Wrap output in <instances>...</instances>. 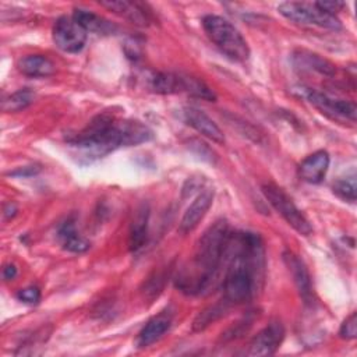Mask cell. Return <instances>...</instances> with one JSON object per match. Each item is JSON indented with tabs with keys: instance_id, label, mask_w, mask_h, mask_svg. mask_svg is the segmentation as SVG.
I'll list each match as a JSON object with an SVG mask.
<instances>
[{
	"instance_id": "cell-13",
	"label": "cell",
	"mask_w": 357,
	"mask_h": 357,
	"mask_svg": "<svg viewBox=\"0 0 357 357\" xmlns=\"http://www.w3.org/2000/svg\"><path fill=\"white\" fill-rule=\"evenodd\" d=\"M174 317V311L170 308H165L156 315H153L148 322L142 326L137 336V346L138 347H148L152 343L158 342L172 326Z\"/></svg>"
},
{
	"instance_id": "cell-28",
	"label": "cell",
	"mask_w": 357,
	"mask_h": 357,
	"mask_svg": "<svg viewBox=\"0 0 357 357\" xmlns=\"http://www.w3.org/2000/svg\"><path fill=\"white\" fill-rule=\"evenodd\" d=\"M1 275H3V279H4V280H13V279H15L17 275H18L17 266H15L14 264H11V262L6 264V265L3 266Z\"/></svg>"
},
{
	"instance_id": "cell-24",
	"label": "cell",
	"mask_w": 357,
	"mask_h": 357,
	"mask_svg": "<svg viewBox=\"0 0 357 357\" xmlns=\"http://www.w3.org/2000/svg\"><path fill=\"white\" fill-rule=\"evenodd\" d=\"M333 192L349 202H354L356 201V191H357V185H356V176H350V177H344V178H339L333 183L332 185Z\"/></svg>"
},
{
	"instance_id": "cell-12",
	"label": "cell",
	"mask_w": 357,
	"mask_h": 357,
	"mask_svg": "<svg viewBox=\"0 0 357 357\" xmlns=\"http://www.w3.org/2000/svg\"><path fill=\"white\" fill-rule=\"evenodd\" d=\"M183 120L201 135L216 144H225V134L219 126L201 109L187 106L183 109Z\"/></svg>"
},
{
	"instance_id": "cell-16",
	"label": "cell",
	"mask_w": 357,
	"mask_h": 357,
	"mask_svg": "<svg viewBox=\"0 0 357 357\" xmlns=\"http://www.w3.org/2000/svg\"><path fill=\"white\" fill-rule=\"evenodd\" d=\"M329 153L324 149L315 151L298 165V177L310 184H319L329 169Z\"/></svg>"
},
{
	"instance_id": "cell-10",
	"label": "cell",
	"mask_w": 357,
	"mask_h": 357,
	"mask_svg": "<svg viewBox=\"0 0 357 357\" xmlns=\"http://www.w3.org/2000/svg\"><path fill=\"white\" fill-rule=\"evenodd\" d=\"M284 326L279 321H272L264 329H261L248 343L245 350L247 356H271L276 353L284 339Z\"/></svg>"
},
{
	"instance_id": "cell-30",
	"label": "cell",
	"mask_w": 357,
	"mask_h": 357,
	"mask_svg": "<svg viewBox=\"0 0 357 357\" xmlns=\"http://www.w3.org/2000/svg\"><path fill=\"white\" fill-rule=\"evenodd\" d=\"M17 205L14 204V202H7L6 205H4V209H3V212H4V216L7 218V219H11V218H14L15 216V213H17Z\"/></svg>"
},
{
	"instance_id": "cell-27",
	"label": "cell",
	"mask_w": 357,
	"mask_h": 357,
	"mask_svg": "<svg viewBox=\"0 0 357 357\" xmlns=\"http://www.w3.org/2000/svg\"><path fill=\"white\" fill-rule=\"evenodd\" d=\"M315 3L319 8H322L324 11H326L332 15H336L339 11H342L346 7V4L343 1H315Z\"/></svg>"
},
{
	"instance_id": "cell-22",
	"label": "cell",
	"mask_w": 357,
	"mask_h": 357,
	"mask_svg": "<svg viewBox=\"0 0 357 357\" xmlns=\"http://www.w3.org/2000/svg\"><path fill=\"white\" fill-rule=\"evenodd\" d=\"M229 303L222 300L213 305H209L206 307L205 310H202L197 317L195 319L192 321V331L194 332H201L204 329H206L212 322L218 321L219 318H222L225 315V312L227 311L229 308Z\"/></svg>"
},
{
	"instance_id": "cell-20",
	"label": "cell",
	"mask_w": 357,
	"mask_h": 357,
	"mask_svg": "<svg viewBox=\"0 0 357 357\" xmlns=\"http://www.w3.org/2000/svg\"><path fill=\"white\" fill-rule=\"evenodd\" d=\"M18 70L26 77H49L54 74V63L43 54H26L18 60Z\"/></svg>"
},
{
	"instance_id": "cell-14",
	"label": "cell",
	"mask_w": 357,
	"mask_h": 357,
	"mask_svg": "<svg viewBox=\"0 0 357 357\" xmlns=\"http://www.w3.org/2000/svg\"><path fill=\"white\" fill-rule=\"evenodd\" d=\"M99 4L109 11L131 21L132 24L146 26L153 21L152 13L148 10L146 4L138 1H126V0H109V1H99Z\"/></svg>"
},
{
	"instance_id": "cell-25",
	"label": "cell",
	"mask_w": 357,
	"mask_h": 357,
	"mask_svg": "<svg viewBox=\"0 0 357 357\" xmlns=\"http://www.w3.org/2000/svg\"><path fill=\"white\" fill-rule=\"evenodd\" d=\"M339 336L346 340H353L357 336V314L351 312L340 325Z\"/></svg>"
},
{
	"instance_id": "cell-7",
	"label": "cell",
	"mask_w": 357,
	"mask_h": 357,
	"mask_svg": "<svg viewBox=\"0 0 357 357\" xmlns=\"http://www.w3.org/2000/svg\"><path fill=\"white\" fill-rule=\"evenodd\" d=\"M265 198L272 205V208L301 236H310L312 233V226L305 215L297 208L287 192L275 183H265L261 187Z\"/></svg>"
},
{
	"instance_id": "cell-26",
	"label": "cell",
	"mask_w": 357,
	"mask_h": 357,
	"mask_svg": "<svg viewBox=\"0 0 357 357\" xmlns=\"http://www.w3.org/2000/svg\"><path fill=\"white\" fill-rule=\"evenodd\" d=\"M17 298L26 304H36L40 300V290L36 286H28L17 293Z\"/></svg>"
},
{
	"instance_id": "cell-23",
	"label": "cell",
	"mask_w": 357,
	"mask_h": 357,
	"mask_svg": "<svg viewBox=\"0 0 357 357\" xmlns=\"http://www.w3.org/2000/svg\"><path fill=\"white\" fill-rule=\"evenodd\" d=\"M33 100H35V93L31 89H28V88L18 89L3 99L1 109L6 113L21 112V110L26 109L29 105H32Z\"/></svg>"
},
{
	"instance_id": "cell-2",
	"label": "cell",
	"mask_w": 357,
	"mask_h": 357,
	"mask_svg": "<svg viewBox=\"0 0 357 357\" xmlns=\"http://www.w3.org/2000/svg\"><path fill=\"white\" fill-rule=\"evenodd\" d=\"M152 138L148 126L137 120H119L102 113L93 117L82 130L67 138L88 159H99L120 146L138 145Z\"/></svg>"
},
{
	"instance_id": "cell-19",
	"label": "cell",
	"mask_w": 357,
	"mask_h": 357,
	"mask_svg": "<svg viewBox=\"0 0 357 357\" xmlns=\"http://www.w3.org/2000/svg\"><path fill=\"white\" fill-rule=\"evenodd\" d=\"M57 238L61 247L70 252H84L91 244L75 229L74 218H67L57 229Z\"/></svg>"
},
{
	"instance_id": "cell-4",
	"label": "cell",
	"mask_w": 357,
	"mask_h": 357,
	"mask_svg": "<svg viewBox=\"0 0 357 357\" xmlns=\"http://www.w3.org/2000/svg\"><path fill=\"white\" fill-rule=\"evenodd\" d=\"M202 28L212 43L233 61H245L250 57V46L241 32L226 18L215 14L202 18Z\"/></svg>"
},
{
	"instance_id": "cell-18",
	"label": "cell",
	"mask_w": 357,
	"mask_h": 357,
	"mask_svg": "<svg viewBox=\"0 0 357 357\" xmlns=\"http://www.w3.org/2000/svg\"><path fill=\"white\" fill-rule=\"evenodd\" d=\"M148 222H149V208L141 205L131 222L130 234H128V248L132 252L141 250L148 240Z\"/></svg>"
},
{
	"instance_id": "cell-15",
	"label": "cell",
	"mask_w": 357,
	"mask_h": 357,
	"mask_svg": "<svg viewBox=\"0 0 357 357\" xmlns=\"http://www.w3.org/2000/svg\"><path fill=\"white\" fill-rule=\"evenodd\" d=\"M212 202H213V190H204L202 192H199L194 198L191 205L185 209V212L178 223V231L181 234H187V233L192 231L201 223V220L205 218Z\"/></svg>"
},
{
	"instance_id": "cell-3",
	"label": "cell",
	"mask_w": 357,
	"mask_h": 357,
	"mask_svg": "<svg viewBox=\"0 0 357 357\" xmlns=\"http://www.w3.org/2000/svg\"><path fill=\"white\" fill-rule=\"evenodd\" d=\"M230 237L225 219L216 220L198 238L190 261L177 272L176 287L185 294L204 293L216 279Z\"/></svg>"
},
{
	"instance_id": "cell-17",
	"label": "cell",
	"mask_w": 357,
	"mask_h": 357,
	"mask_svg": "<svg viewBox=\"0 0 357 357\" xmlns=\"http://www.w3.org/2000/svg\"><path fill=\"white\" fill-rule=\"evenodd\" d=\"M293 64L304 71H314L326 77H332L336 74V66L329 60L324 59L317 53H311L307 50H297L293 53Z\"/></svg>"
},
{
	"instance_id": "cell-5",
	"label": "cell",
	"mask_w": 357,
	"mask_h": 357,
	"mask_svg": "<svg viewBox=\"0 0 357 357\" xmlns=\"http://www.w3.org/2000/svg\"><path fill=\"white\" fill-rule=\"evenodd\" d=\"M146 85L149 91L160 95L170 93H187L194 98L213 102L216 95L213 91L199 78L188 74L177 73H152L146 78Z\"/></svg>"
},
{
	"instance_id": "cell-1",
	"label": "cell",
	"mask_w": 357,
	"mask_h": 357,
	"mask_svg": "<svg viewBox=\"0 0 357 357\" xmlns=\"http://www.w3.org/2000/svg\"><path fill=\"white\" fill-rule=\"evenodd\" d=\"M225 257L229 261L223 278V300L230 305L252 300L261 287L265 271L261 237L250 231L230 234Z\"/></svg>"
},
{
	"instance_id": "cell-21",
	"label": "cell",
	"mask_w": 357,
	"mask_h": 357,
	"mask_svg": "<svg viewBox=\"0 0 357 357\" xmlns=\"http://www.w3.org/2000/svg\"><path fill=\"white\" fill-rule=\"evenodd\" d=\"M73 18L88 32H95V33H113L116 31V26L105 20L103 17L84 8H74Z\"/></svg>"
},
{
	"instance_id": "cell-6",
	"label": "cell",
	"mask_w": 357,
	"mask_h": 357,
	"mask_svg": "<svg viewBox=\"0 0 357 357\" xmlns=\"http://www.w3.org/2000/svg\"><path fill=\"white\" fill-rule=\"evenodd\" d=\"M278 11L294 24L319 26L332 31L342 29V22L339 18L319 8L315 1H284L278 6Z\"/></svg>"
},
{
	"instance_id": "cell-9",
	"label": "cell",
	"mask_w": 357,
	"mask_h": 357,
	"mask_svg": "<svg viewBox=\"0 0 357 357\" xmlns=\"http://www.w3.org/2000/svg\"><path fill=\"white\" fill-rule=\"evenodd\" d=\"M52 38L54 45L67 53H78L86 42V31L73 18L63 15L56 20Z\"/></svg>"
},
{
	"instance_id": "cell-11",
	"label": "cell",
	"mask_w": 357,
	"mask_h": 357,
	"mask_svg": "<svg viewBox=\"0 0 357 357\" xmlns=\"http://www.w3.org/2000/svg\"><path fill=\"white\" fill-rule=\"evenodd\" d=\"M283 261L293 278V282H294L303 301L305 304H312V300H314L312 283H311V276H310V272H308L304 261L291 251L283 252Z\"/></svg>"
},
{
	"instance_id": "cell-29",
	"label": "cell",
	"mask_w": 357,
	"mask_h": 357,
	"mask_svg": "<svg viewBox=\"0 0 357 357\" xmlns=\"http://www.w3.org/2000/svg\"><path fill=\"white\" fill-rule=\"evenodd\" d=\"M39 170H40L39 166H25V167L20 169V170L11 172L10 174H11V176H18V177H26V176H33V174H36Z\"/></svg>"
},
{
	"instance_id": "cell-8",
	"label": "cell",
	"mask_w": 357,
	"mask_h": 357,
	"mask_svg": "<svg viewBox=\"0 0 357 357\" xmlns=\"http://www.w3.org/2000/svg\"><path fill=\"white\" fill-rule=\"evenodd\" d=\"M304 98L318 109L328 119L337 123H354L356 121V103L339 96H333L328 92H322L314 88H303Z\"/></svg>"
}]
</instances>
